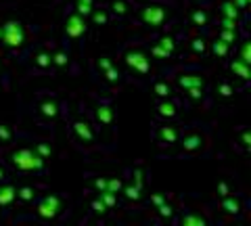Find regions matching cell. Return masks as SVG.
Returning a JSON list of instances; mask_svg holds the SVG:
<instances>
[{
	"instance_id": "1",
	"label": "cell",
	"mask_w": 251,
	"mask_h": 226,
	"mask_svg": "<svg viewBox=\"0 0 251 226\" xmlns=\"http://www.w3.org/2000/svg\"><path fill=\"white\" fill-rule=\"evenodd\" d=\"M9 161L21 174H44L46 172V159L38 157L34 149H29V147H19V149L11 151Z\"/></svg>"
},
{
	"instance_id": "2",
	"label": "cell",
	"mask_w": 251,
	"mask_h": 226,
	"mask_svg": "<svg viewBox=\"0 0 251 226\" xmlns=\"http://www.w3.org/2000/svg\"><path fill=\"white\" fill-rule=\"evenodd\" d=\"M178 86L182 88V92H186L188 99L199 100L205 95V80L197 74H182L178 75Z\"/></svg>"
},
{
	"instance_id": "3",
	"label": "cell",
	"mask_w": 251,
	"mask_h": 226,
	"mask_svg": "<svg viewBox=\"0 0 251 226\" xmlns=\"http://www.w3.org/2000/svg\"><path fill=\"white\" fill-rule=\"evenodd\" d=\"M63 209V197L61 195H49L42 201H38L36 205V216H40L42 220H52L57 218L59 212Z\"/></svg>"
},
{
	"instance_id": "4",
	"label": "cell",
	"mask_w": 251,
	"mask_h": 226,
	"mask_svg": "<svg viewBox=\"0 0 251 226\" xmlns=\"http://www.w3.org/2000/svg\"><path fill=\"white\" fill-rule=\"evenodd\" d=\"M178 143L182 145V153H199L205 147V132H201L199 128H191L184 132V136L178 138Z\"/></svg>"
},
{
	"instance_id": "5",
	"label": "cell",
	"mask_w": 251,
	"mask_h": 226,
	"mask_svg": "<svg viewBox=\"0 0 251 226\" xmlns=\"http://www.w3.org/2000/svg\"><path fill=\"white\" fill-rule=\"evenodd\" d=\"M0 38H2V42L6 46H11V49H17V46L23 44V40H25V34H23L21 25H17L15 21L6 23V25L0 29Z\"/></svg>"
},
{
	"instance_id": "6",
	"label": "cell",
	"mask_w": 251,
	"mask_h": 226,
	"mask_svg": "<svg viewBox=\"0 0 251 226\" xmlns=\"http://www.w3.org/2000/svg\"><path fill=\"white\" fill-rule=\"evenodd\" d=\"M178 138H180V128L178 126H172V124H161V126L155 128V140L161 147L176 145Z\"/></svg>"
},
{
	"instance_id": "7",
	"label": "cell",
	"mask_w": 251,
	"mask_h": 226,
	"mask_svg": "<svg viewBox=\"0 0 251 226\" xmlns=\"http://www.w3.org/2000/svg\"><path fill=\"white\" fill-rule=\"evenodd\" d=\"M126 63H128L130 69H134V72H138V74H149V72H151L149 57L143 50H138V49L126 52Z\"/></svg>"
},
{
	"instance_id": "8",
	"label": "cell",
	"mask_w": 251,
	"mask_h": 226,
	"mask_svg": "<svg viewBox=\"0 0 251 226\" xmlns=\"http://www.w3.org/2000/svg\"><path fill=\"white\" fill-rule=\"evenodd\" d=\"M72 134L75 140H80L84 147L94 145V132L90 128V124H86L82 120H74L72 122Z\"/></svg>"
},
{
	"instance_id": "9",
	"label": "cell",
	"mask_w": 251,
	"mask_h": 226,
	"mask_svg": "<svg viewBox=\"0 0 251 226\" xmlns=\"http://www.w3.org/2000/svg\"><path fill=\"white\" fill-rule=\"evenodd\" d=\"M166 9H163L161 4H151L147 6V9L143 11V15H140V19H143V23H147V25L151 27H159L163 21H166Z\"/></svg>"
},
{
	"instance_id": "10",
	"label": "cell",
	"mask_w": 251,
	"mask_h": 226,
	"mask_svg": "<svg viewBox=\"0 0 251 226\" xmlns=\"http://www.w3.org/2000/svg\"><path fill=\"white\" fill-rule=\"evenodd\" d=\"M222 209L230 216H241L243 209H245V199H243L241 195H234V193L226 195L222 199Z\"/></svg>"
},
{
	"instance_id": "11",
	"label": "cell",
	"mask_w": 251,
	"mask_h": 226,
	"mask_svg": "<svg viewBox=\"0 0 251 226\" xmlns=\"http://www.w3.org/2000/svg\"><path fill=\"white\" fill-rule=\"evenodd\" d=\"M38 109H40V113L44 118H50V120H54L59 115V103L52 95H42L40 100H38Z\"/></svg>"
},
{
	"instance_id": "12",
	"label": "cell",
	"mask_w": 251,
	"mask_h": 226,
	"mask_svg": "<svg viewBox=\"0 0 251 226\" xmlns=\"http://www.w3.org/2000/svg\"><path fill=\"white\" fill-rule=\"evenodd\" d=\"M178 226H211V222H209L201 212H193V209H186V212H182V216H180Z\"/></svg>"
},
{
	"instance_id": "13",
	"label": "cell",
	"mask_w": 251,
	"mask_h": 226,
	"mask_svg": "<svg viewBox=\"0 0 251 226\" xmlns=\"http://www.w3.org/2000/svg\"><path fill=\"white\" fill-rule=\"evenodd\" d=\"M155 111L163 120H174L178 115V103H176V100H172V99H161L159 103H157Z\"/></svg>"
},
{
	"instance_id": "14",
	"label": "cell",
	"mask_w": 251,
	"mask_h": 226,
	"mask_svg": "<svg viewBox=\"0 0 251 226\" xmlns=\"http://www.w3.org/2000/svg\"><path fill=\"white\" fill-rule=\"evenodd\" d=\"M65 29H67V36H72V38L82 36V34L86 32L84 17H82V15H77V13H74L72 17H67V25H65Z\"/></svg>"
},
{
	"instance_id": "15",
	"label": "cell",
	"mask_w": 251,
	"mask_h": 226,
	"mask_svg": "<svg viewBox=\"0 0 251 226\" xmlns=\"http://www.w3.org/2000/svg\"><path fill=\"white\" fill-rule=\"evenodd\" d=\"M94 115H97V122H100L103 126H111L113 124V107L105 103V100H100L94 107Z\"/></svg>"
},
{
	"instance_id": "16",
	"label": "cell",
	"mask_w": 251,
	"mask_h": 226,
	"mask_svg": "<svg viewBox=\"0 0 251 226\" xmlns=\"http://www.w3.org/2000/svg\"><path fill=\"white\" fill-rule=\"evenodd\" d=\"M17 199V189L11 184H2L0 186V205H11Z\"/></svg>"
},
{
	"instance_id": "17",
	"label": "cell",
	"mask_w": 251,
	"mask_h": 226,
	"mask_svg": "<svg viewBox=\"0 0 251 226\" xmlns=\"http://www.w3.org/2000/svg\"><path fill=\"white\" fill-rule=\"evenodd\" d=\"M99 65H100V72H103V75L107 77L109 82H117V80H120V74L115 72V67H113V63L109 59H100Z\"/></svg>"
},
{
	"instance_id": "18",
	"label": "cell",
	"mask_w": 251,
	"mask_h": 226,
	"mask_svg": "<svg viewBox=\"0 0 251 226\" xmlns=\"http://www.w3.org/2000/svg\"><path fill=\"white\" fill-rule=\"evenodd\" d=\"M50 61H52V54H50V52L40 50V52H36V54H34V65H36L38 69H42V72L50 67Z\"/></svg>"
},
{
	"instance_id": "19",
	"label": "cell",
	"mask_w": 251,
	"mask_h": 226,
	"mask_svg": "<svg viewBox=\"0 0 251 226\" xmlns=\"http://www.w3.org/2000/svg\"><path fill=\"white\" fill-rule=\"evenodd\" d=\"M157 214H159L161 220H166V218L170 220V218H174V214H176V205L172 203L170 199H166V201H163V203H161L159 207H157Z\"/></svg>"
},
{
	"instance_id": "20",
	"label": "cell",
	"mask_w": 251,
	"mask_h": 226,
	"mask_svg": "<svg viewBox=\"0 0 251 226\" xmlns=\"http://www.w3.org/2000/svg\"><path fill=\"white\" fill-rule=\"evenodd\" d=\"M34 197H36L34 186H21V189H17V199L21 201V203H31Z\"/></svg>"
},
{
	"instance_id": "21",
	"label": "cell",
	"mask_w": 251,
	"mask_h": 226,
	"mask_svg": "<svg viewBox=\"0 0 251 226\" xmlns=\"http://www.w3.org/2000/svg\"><path fill=\"white\" fill-rule=\"evenodd\" d=\"M122 191L126 193V197H128L130 201H138V197H140V191H143V186L136 184L134 180H132L130 184H124V189H122Z\"/></svg>"
},
{
	"instance_id": "22",
	"label": "cell",
	"mask_w": 251,
	"mask_h": 226,
	"mask_svg": "<svg viewBox=\"0 0 251 226\" xmlns=\"http://www.w3.org/2000/svg\"><path fill=\"white\" fill-rule=\"evenodd\" d=\"M109 9H111V13L117 15V17H126V15H128V11H130V6H128V2H126V0H113Z\"/></svg>"
},
{
	"instance_id": "23",
	"label": "cell",
	"mask_w": 251,
	"mask_h": 226,
	"mask_svg": "<svg viewBox=\"0 0 251 226\" xmlns=\"http://www.w3.org/2000/svg\"><path fill=\"white\" fill-rule=\"evenodd\" d=\"M13 138H15L13 126H9V124H0V143L9 145V143H13Z\"/></svg>"
},
{
	"instance_id": "24",
	"label": "cell",
	"mask_w": 251,
	"mask_h": 226,
	"mask_svg": "<svg viewBox=\"0 0 251 226\" xmlns=\"http://www.w3.org/2000/svg\"><path fill=\"white\" fill-rule=\"evenodd\" d=\"M230 69H232V72L237 74L239 77H243V80H247V77H249V69H247V63H245V61L234 59V61H232V65H230Z\"/></svg>"
},
{
	"instance_id": "25",
	"label": "cell",
	"mask_w": 251,
	"mask_h": 226,
	"mask_svg": "<svg viewBox=\"0 0 251 226\" xmlns=\"http://www.w3.org/2000/svg\"><path fill=\"white\" fill-rule=\"evenodd\" d=\"M153 92L159 99H170L172 97V86H170L168 82H157L155 86H153Z\"/></svg>"
},
{
	"instance_id": "26",
	"label": "cell",
	"mask_w": 251,
	"mask_h": 226,
	"mask_svg": "<svg viewBox=\"0 0 251 226\" xmlns=\"http://www.w3.org/2000/svg\"><path fill=\"white\" fill-rule=\"evenodd\" d=\"M222 15L226 19H234L237 21L239 17V6H234V2H224L222 4Z\"/></svg>"
},
{
	"instance_id": "27",
	"label": "cell",
	"mask_w": 251,
	"mask_h": 226,
	"mask_svg": "<svg viewBox=\"0 0 251 226\" xmlns=\"http://www.w3.org/2000/svg\"><path fill=\"white\" fill-rule=\"evenodd\" d=\"M34 153L38 155V157H42V159H49L50 153H52V149H50L49 143H36V145H34Z\"/></svg>"
},
{
	"instance_id": "28",
	"label": "cell",
	"mask_w": 251,
	"mask_h": 226,
	"mask_svg": "<svg viewBox=\"0 0 251 226\" xmlns=\"http://www.w3.org/2000/svg\"><path fill=\"white\" fill-rule=\"evenodd\" d=\"M157 44H159L168 54H172V52H174V49H176V38H174V36H163Z\"/></svg>"
},
{
	"instance_id": "29",
	"label": "cell",
	"mask_w": 251,
	"mask_h": 226,
	"mask_svg": "<svg viewBox=\"0 0 251 226\" xmlns=\"http://www.w3.org/2000/svg\"><path fill=\"white\" fill-rule=\"evenodd\" d=\"M228 46L230 44H226V42L220 40V38H216L214 44H211V50H214L218 57H226V54H228Z\"/></svg>"
},
{
	"instance_id": "30",
	"label": "cell",
	"mask_w": 251,
	"mask_h": 226,
	"mask_svg": "<svg viewBox=\"0 0 251 226\" xmlns=\"http://www.w3.org/2000/svg\"><path fill=\"white\" fill-rule=\"evenodd\" d=\"M122 189H124V180H122V178H107V189L105 191L117 195Z\"/></svg>"
},
{
	"instance_id": "31",
	"label": "cell",
	"mask_w": 251,
	"mask_h": 226,
	"mask_svg": "<svg viewBox=\"0 0 251 226\" xmlns=\"http://www.w3.org/2000/svg\"><path fill=\"white\" fill-rule=\"evenodd\" d=\"M99 197L103 199V203H105L107 207H115V205H117V195H115V193L103 191V193H99Z\"/></svg>"
},
{
	"instance_id": "32",
	"label": "cell",
	"mask_w": 251,
	"mask_h": 226,
	"mask_svg": "<svg viewBox=\"0 0 251 226\" xmlns=\"http://www.w3.org/2000/svg\"><path fill=\"white\" fill-rule=\"evenodd\" d=\"M92 21L97 23V25H105V23L109 21V13L105 9H97L94 15H92Z\"/></svg>"
},
{
	"instance_id": "33",
	"label": "cell",
	"mask_w": 251,
	"mask_h": 226,
	"mask_svg": "<svg viewBox=\"0 0 251 226\" xmlns=\"http://www.w3.org/2000/svg\"><path fill=\"white\" fill-rule=\"evenodd\" d=\"M75 4H77V6H75V9H77V15H82V17L92 11V0H77Z\"/></svg>"
},
{
	"instance_id": "34",
	"label": "cell",
	"mask_w": 251,
	"mask_h": 226,
	"mask_svg": "<svg viewBox=\"0 0 251 226\" xmlns=\"http://www.w3.org/2000/svg\"><path fill=\"white\" fill-rule=\"evenodd\" d=\"M220 40L226 44H232L237 40V29H222V32H220Z\"/></svg>"
},
{
	"instance_id": "35",
	"label": "cell",
	"mask_w": 251,
	"mask_h": 226,
	"mask_svg": "<svg viewBox=\"0 0 251 226\" xmlns=\"http://www.w3.org/2000/svg\"><path fill=\"white\" fill-rule=\"evenodd\" d=\"M218 95L222 97V99H230V97L234 95V88L230 86L228 82H222V84H220V86H218Z\"/></svg>"
},
{
	"instance_id": "36",
	"label": "cell",
	"mask_w": 251,
	"mask_h": 226,
	"mask_svg": "<svg viewBox=\"0 0 251 226\" xmlns=\"http://www.w3.org/2000/svg\"><path fill=\"white\" fill-rule=\"evenodd\" d=\"M90 209H92V212H97V214H105L109 207L103 203V199H100V197H94L90 201Z\"/></svg>"
},
{
	"instance_id": "37",
	"label": "cell",
	"mask_w": 251,
	"mask_h": 226,
	"mask_svg": "<svg viewBox=\"0 0 251 226\" xmlns=\"http://www.w3.org/2000/svg\"><path fill=\"white\" fill-rule=\"evenodd\" d=\"M193 50H195V54H205L207 52V42L203 40V38H195L193 40Z\"/></svg>"
},
{
	"instance_id": "38",
	"label": "cell",
	"mask_w": 251,
	"mask_h": 226,
	"mask_svg": "<svg viewBox=\"0 0 251 226\" xmlns=\"http://www.w3.org/2000/svg\"><path fill=\"white\" fill-rule=\"evenodd\" d=\"M90 184H92V189L97 191V193H103L107 189V178H100V176L90 178Z\"/></svg>"
},
{
	"instance_id": "39",
	"label": "cell",
	"mask_w": 251,
	"mask_h": 226,
	"mask_svg": "<svg viewBox=\"0 0 251 226\" xmlns=\"http://www.w3.org/2000/svg\"><path fill=\"white\" fill-rule=\"evenodd\" d=\"M239 143L243 145V151H249V147H251V134H249V130L247 128H243L241 130V136H239Z\"/></svg>"
},
{
	"instance_id": "40",
	"label": "cell",
	"mask_w": 251,
	"mask_h": 226,
	"mask_svg": "<svg viewBox=\"0 0 251 226\" xmlns=\"http://www.w3.org/2000/svg\"><path fill=\"white\" fill-rule=\"evenodd\" d=\"M191 19H193L195 25H205V23H207V13L205 11H195Z\"/></svg>"
},
{
	"instance_id": "41",
	"label": "cell",
	"mask_w": 251,
	"mask_h": 226,
	"mask_svg": "<svg viewBox=\"0 0 251 226\" xmlns=\"http://www.w3.org/2000/svg\"><path fill=\"white\" fill-rule=\"evenodd\" d=\"M166 199H168V195H163V193H153V195H151V205L157 209Z\"/></svg>"
},
{
	"instance_id": "42",
	"label": "cell",
	"mask_w": 251,
	"mask_h": 226,
	"mask_svg": "<svg viewBox=\"0 0 251 226\" xmlns=\"http://www.w3.org/2000/svg\"><path fill=\"white\" fill-rule=\"evenodd\" d=\"M226 195H230V184L226 182V180H222V182L218 184V197H222V199H224Z\"/></svg>"
},
{
	"instance_id": "43",
	"label": "cell",
	"mask_w": 251,
	"mask_h": 226,
	"mask_svg": "<svg viewBox=\"0 0 251 226\" xmlns=\"http://www.w3.org/2000/svg\"><path fill=\"white\" fill-rule=\"evenodd\" d=\"M151 54H155V57H159V59H166V57H170V54H168L166 50H163L159 44H153V46H151Z\"/></svg>"
},
{
	"instance_id": "44",
	"label": "cell",
	"mask_w": 251,
	"mask_h": 226,
	"mask_svg": "<svg viewBox=\"0 0 251 226\" xmlns=\"http://www.w3.org/2000/svg\"><path fill=\"white\" fill-rule=\"evenodd\" d=\"M52 59H54V63H57V65H65L67 63V59H65V54H63V52H57Z\"/></svg>"
},
{
	"instance_id": "45",
	"label": "cell",
	"mask_w": 251,
	"mask_h": 226,
	"mask_svg": "<svg viewBox=\"0 0 251 226\" xmlns=\"http://www.w3.org/2000/svg\"><path fill=\"white\" fill-rule=\"evenodd\" d=\"M6 180H9V170L0 163V182H6Z\"/></svg>"
},
{
	"instance_id": "46",
	"label": "cell",
	"mask_w": 251,
	"mask_h": 226,
	"mask_svg": "<svg viewBox=\"0 0 251 226\" xmlns=\"http://www.w3.org/2000/svg\"><path fill=\"white\" fill-rule=\"evenodd\" d=\"M241 61H245V63H249V46L247 44H243V50H241Z\"/></svg>"
},
{
	"instance_id": "47",
	"label": "cell",
	"mask_w": 251,
	"mask_h": 226,
	"mask_svg": "<svg viewBox=\"0 0 251 226\" xmlns=\"http://www.w3.org/2000/svg\"><path fill=\"white\" fill-rule=\"evenodd\" d=\"M234 6H241V9H245V6H247V0H237V2H234Z\"/></svg>"
}]
</instances>
